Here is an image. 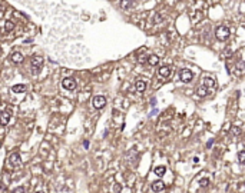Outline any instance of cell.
Here are the masks:
<instances>
[{
    "label": "cell",
    "instance_id": "6da1fadb",
    "mask_svg": "<svg viewBox=\"0 0 245 193\" xmlns=\"http://www.w3.org/2000/svg\"><path fill=\"white\" fill-rule=\"evenodd\" d=\"M215 86H216V83H215V79H214V77H204L201 86L196 89V94L201 96V97L208 96V94H211V93L214 92Z\"/></svg>",
    "mask_w": 245,
    "mask_h": 193
},
{
    "label": "cell",
    "instance_id": "7a4b0ae2",
    "mask_svg": "<svg viewBox=\"0 0 245 193\" xmlns=\"http://www.w3.org/2000/svg\"><path fill=\"white\" fill-rule=\"evenodd\" d=\"M30 66H32V74H39L43 67V57L42 56H33L30 59Z\"/></svg>",
    "mask_w": 245,
    "mask_h": 193
},
{
    "label": "cell",
    "instance_id": "3957f363",
    "mask_svg": "<svg viewBox=\"0 0 245 193\" xmlns=\"http://www.w3.org/2000/svg\"><path fill=\"white\" fill-rule=\"evenodd\" d=\"M216 39L218 40H227L228 37H229V35H231V32H229V29H228L227 26H219L218 29H216Z\"/></svg>",
    "mask_w": 245,
    "mask_h": 193
},
{
    "label": "cell",
    "instance_id": "277c9868",
    "mask_svg": "<svg viewBox=\"0 0 245 193\" xmlns=\"http://www.w3.org/2000/svg\"><path fill=\"white\" fill-rule=\"evenodd\" d=\"M158 74L162 77V79H168L171 74H172V66L169 65H163L158 69Z\"/></svg>",
    "mask_w": 245,
    "mask_h": 193
},
{
    "label": "cell",
    "instance_id": "5b68a950",
    "mask_svg": "<svg viewBox=\"0 0 245 193\" xmlns=\"http://www.w3.org/2000/svg\"><path fill=\"white\" fill-rule=\"evenodd\" d=\"M92 103H93V107H95V109H102V107H105V105H106V97L105 96H95V97L92 99Z\"/></svg>",
    "mask_w": 245,
    "mask_h": 193
},
{
    "label": "cell",
    "instance_id": "8992f818",
    "mask_svg": "<svg viewBox=\"0 0 245 193\" xmlns=\"http://www.w3.org/2000/svg\"><path fill=\"white\" fill-rule=\"evenodd\" d=\"M12 119V112L10 110H3L0 112V126H6Z\"/></svg>",
    "mask_w": 245,
    "mask_h": 193
},
{
    "label": "cell",
    "instance_id": "52a82bcc",
    "mask_svg": "<svg viewBox=\"0 0 245 193\" xmlns=\"http://www.w3.org/2000/svg\"><path fill=\"white\" fill-rule=\"evenodd\" d=\"M62 86L66 89V90H75V89H76V80H75L73 77H66V79H63Z\"/></svg>",
    "mask_w": 245,
    "mask_h": 193
},
{
    "label": "cell",
    "instance_id": "ba28073f",
    "mask_svg": "<svg viewBox=\"0 0 245 193\" xmlns=\"http://www.w3.org/2000/svg\"><path fill=\"white\" fill-rule=\"evenodd\" d=\"M193 79V73L189 69H182L181 70V80L182 82H185V83H188V82H191Z\"/></svg>",
    "mask_w": 245,
    "mask_h": 193
},
{
    "label": "cell",
    "instance_id": "9c48e42d",
    "mask_svg": "<svg viewBox=\"0 0 245 193\" xmlns=\"http://www.w3.org/2000/svg\"><path fill=\"white\" fill-rule=\"evenodd\" d=\"M9 165H10L12 167L19 166V165H20V155H19V153H12L10 158H9Z\"/></svg>",
    "mask_w": 245,
    "mask_h": 193
},
{
    "label": "cell",
    "instance_id": "30bf717a",
    "mask_svg": "<svg viewBox=\"0 0 245 193\" xmlns=\"http://www.w3.org/2000/svg\"><path fill=\"white\" fill-rule=\"evenodd\" d=\"M163 189H165V183H163L162 180H156V182L152 183V190H154L155 193L162 192Z\"/></svg>",
    "mask_w": 245,
    "mask_h": 193
},
{
    "label": "cell",
    "instance_id": "8fae6325",
    "mask_svg": "<svg viewBox=\"0 0 245 193\" xmlns=\"http://www.w3.org/2000/svg\"><path fill=\"white\" fill-rule=\"evenodd\" d=\"M145 89H146V80H145V79H138V80H136V90H138L139 93H143Z\"/></svg>",
    "mask_w": 245,
    "mask_h": 193
},
{
    "label": "cell",
    "instance_id": "7c38bea8",
    "mask_svg": "<svg viewBox=\"0 0 245 193\" xmlns=\"http://www.w3.org/2000/svg\"><path fill=\"white\" fill-rule=\"evenodd\" d=\"M12 60H13L16 65H20V63L23 62V54L19 52H13L12 53Z\"/></svg>",
    "mask_w": 245,
    "mask_h": 193
},
{
    "label": "cell",
    "instance_id": "4fadbf2b",
    "mask_svg": "<svg viewBox=\"0 0 245 193\" xmlns=\"http://www.w3.org/2000/svg\"><path fill=\"white\" fill-rule=\"evenodd\" d=\"M148 63H149L151 66H156L158 63H159V57H158L156 54H151V56H148Z\"/></svg>",
    "mask_w": 245,
    "mask_h": 193
},
{
    "label": "cell",
    "instance_id": "5bb4252c",
    "mask_svg": "<svg viewBox=\"0 0 245 193\" xmlns=\"http://www.w3.org/2000/svg\"><path fill=\"white\" fill-rule=\"evenodd\" d=\"M13 29H15V23L10 22V20H7L6 24H4V27H3V32L7 33V32H10V30H13Z\"/></svg>",
    "mask_w": 245,
    "mask_h": 193
},
{
    "label": "cell",
    "instance_id": "9a60e30c",
    "mask_svg": "<svg viewBox=\"0 0 245 193\" xmlns=\"http://www.w3.org/2000/svg\"><path fill=\"white\" fill-rule=\"evenodd\" d=\"M154 172H155V175H156V176H159V177H161V176L165 175V172H166V167H165V166H156Z\"/></svg>",
    "mask_w": 245,
    "mask_h": 193
},
{
    "label": "cell",
    "instance_id": "2e32d148",
    "mask_svg": "<svg viewBox=\"0 0 245 193\" xmlns=\"http://www.w3.org/2000/svg\"><path fill=\"white\" fill-rule=\"evenodd\" d=\"M12 92H15V93H23V92H26V86H24V85H16V86L12 87Z\"/></svg>",
    "mask_w": 245,
    "mask_h": 193
},
{
    "label": "cell",
    "instance_id": "e0dca14e",
    "mask_svg": "<svg viewBox=\"0 0 245 193\" xmlns=\"http://www.w3.org/2000/svg\"><path fill=\"white\" fill-rule=\"evenodd\" d=\"M209 183H211V180L208 177H202V179L199 180V186H201V187H208Z\"/></svg>",
    "mask_w": 245,
    "mask_h": 193
},
{
    "label": "cell",
    "instance_id": "ac0fdd59",
    "mask_svg": "<svg viewBox=\"0 0 245 193\" xmlns=\"http://www.w3.org/2000/svg\"><path fill=\"white\" fill-rule=\"evenodd\" d=\"M238 162H239L241 165H244V162H245V152L244 150H241V152L238 153Z\"/></svg>",
    "mask_w": 245,
    "mask_h": 193
},
{
    "label": "cell",
    "instance_id": "d6986e66",
    "mask_svg": "<svg viewBox=\"0 0 245 193\" xmlns=\"http://www.w3.org/2000/svg\"><path fill=\"white\" fill-rule=\"evenodd\" d=\"M12 193H26V189L23 187V186H19L16 189H13V192Z\"/></svg>",
    "mask_w": 245,
    "mask_h": 193
},
{
    "label": "cell",
    "instance_id": "ffe728a7",
    "mask_svg": "<svg viewBox=\"0 0 245 193\" xmlns=\"http://www.w3.org/2000/svg\"><path fill=\"white\" fill-rule=\"evenodd\" d=\"M151 105H152V106H155V105H156V99H152V102H151Z\"/></svg>",
    "mask_w": 245,
    "mask_h": 193
},
{
    "label": "cell",
    "instance_id": "44dd1931",
    "mask_svg": "<svg viewBox=\"0 0 245 193\" xmlns=\"http://www.w3.org/2000/svg\"><path fill=\"white\" fill-rule=\"evenodd\" d=\"M212 143H214V140H212V139H211V140L208 142V143H207V146H208V147H211V144H212Z\"/></svg>",
    "mask_w": 245,
    "mask_h": 193
},
{
    "label": "cell",
    "instance_id": "7402d4cb",
    "mask_svg": "<svg viewBox=\"0 0 245 193\" xmlns=\"http://www.w3.org/2000/svg\"><path fill=\"white\" fill-rule=\"evenodd\" d=\"M198 162H199V159H198V158H193V163H195V165H196Z\"/></svg>",
    "mask_w": 245,
    "mask_h": 193
},
{
    "label": "cell",
    "instance_id": "603a6c76",
    "mask_svg": "<svg viewBox=\"0 0 245 193\" xmlns=\"http://www.w3.org/2000/svg\"><path fill=\"white\" fill-rule=\"evenodd\" d=\"M83 146H85V147H89V142H83Z\"/></svg>",
    "mask_w": 245,
    "mask_h": 193
},
{
    "label": "cell",
    "instance_id": "cb8c5ba5",
    "mask_svg": "<svg viewBox=\"0 0 245 193\" xmlns=\"http://www.w3.org/2000/svg\"><path fill=\"white\" fill-rule=\"evenodd\" d=\"M36 193H45V192H36Z\"/></svg>",
    "mask_w": 245,
    "mask_h": 193
}]
</instances>
